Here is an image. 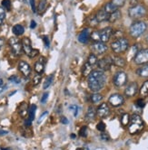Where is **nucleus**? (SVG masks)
Returning a JSON list of instances; mask_svg holds the SVG:
<instances>
[{
    "instance_id": "obj_21",
    "label": "nucleus",
    "mask_w": 148,
    "mask_h": 150,
    "mask_svg": "<svg viewBox=\"0 0 148 150\" xmlns=\"http://www.w3.org/2000/svg\"><path fill=\"white\" fill-rule=\"evenodd\" d=\"M96 110L94 107L90 106L87 109V112L85 115V119L87 121H92L96 119Z\"/></svg>"
},
{
    "instance_id": "obj_55",
    "label": "nucleus",
    "mask_w": 148,
    "mask_h": 150,
    "mask_svg": "<svg viewBox=\"0 0 148 150\" xmlns=\"http://www.w3.org/2000/svg\"><path fill=\"white\" fill-rule=\"evenodd\" d=\"M5 44V39L4 38H0V50H1Z\"/></svg>"
},
{
    "instance_id": "obj_61",
    "label": "nucleus",
    "mask_w": 148,
    "mask_h": 150,
    "mask_svg": "<svg viewBox=\"0 0 148 150\" xmlns=\"http://www.w3.org/2000/svg\"><path fill=\"white\" fill-rule=\"evenodd\" d=\"M1 150H9V149H5V148H2L1 147Z\"/></svg>"
},
{
    "instance_id": "obj_6",
    "label": "nucleus",
    "mask_w": 148,
    "mask_h": 150,
    "mask_svg": "<svg viewBox=\"0 0 148 150\" xmlns=\"http://www.w3.org/2000/svg\"><path fill=\"white\" fill-rule=\"evenodd\" d=\"M128 15L131 18L133 19H138L145 16L146 15V9L144 5H135L134 7H130L128 10Z\"/></svg>"
},
{
    "instance_id": "obj_60",
    "label": "nucleus",
    "mask_w": 148,
    "mask_h": 150,
    "mask_svg": "<svg viewBox=\"0 0 148 150\" xmlns=\"http://www.w3.org/2000/svg\"><path fill=\"white\" fill-rule=\"evenodd\" d=\"M76 150H84V149H83V148H80V147H79V148H77Z\"/></svg>"
},
{
    "instance_id": "obj_48",
    "label": "nucleus",
    "mask_w": 148,
    "mask_h": 150,
    "mask_svg": "<svg viewBox=\"0 0 148 150\" xmlns=\"http://www.w3.org/2000/svg\"><path fill=\"white\" fill-rule=\"evenodd\" d=\"M48 96H49V93H48V92H45V93H44L43 96H42V98H41V103H46Z\"/></svg>"
},
{
    "instance_id": "obj_17",
    "label": "nucleus",
    "mask_w": 148,
    "mask_h": 150,
    "mask_svg": "<svg viewBox=\"0 0 148 150\" xmlns=\"http://www.w3.org/2000/svg\"><path fill=\"white\" fill-rule=\"evenodd\" d=\"M90 36H91V32H90V29L88 28H85V30L82 31L80 34L78 35V41L82 43H86L87 42L89 41L90 39Z\"/></svg>"
},
{
    "instance_id": "obj_5",
    "label": "nucleus",
    "mask_w": 148,
    "mask_h": 150,
    "mask_svg": "<svg viewBox=\"0 0 148 150\" xmlns=\"http://www.w3.org/2000/svg\"><path fill=\"white\" fill-rule=\"evenodd\" d=\"M128 47H129V43L127 41V39H125L124 37L118 38L117 40H116L111 43V48L114 53H124L128 49Z\"/></svg>"
},
{
    "instance_id": "obj_50",
    "label": "nucleus",
    "mask_w": 148,
    "mask_h": 150,
    "mask_svg": "<svg viewBox=\"0 0 148 150\" xmlns=\"http://www.w3.org/2000/svg\"><path fill=\"white\" fill-rule=\"evenodd\" d=\"M89 24L91 25H96V24H98L95 16H94V17H90L89 18Z\"/></svg>"
},
{
    "instance_id": "obj_41",
    "label": "nucleus",
    "mask_w": 148,
    "mask_h": 150,
    "mask_svg": "<svg viewBox=\"0 0 148 150\" xmlns=\"http://www.w3.org/2000/svg\"><path fill=\"white\" fill-rule=\"evenodd\" d=\"M5 17V11L3 7H0V25L3 24Z\"/></svg>"
},
{
    "instance_id": "obj_46",
    "label": "nucleus",
    "mask_w": 148,
    "mask_h": 150,
    "mask_svg": "<svg viewBox=\"0 0 148 150\" xmlns=\"http://www.w3.org/2000/svg\"><path fill=\"white\" fill-rule=\"evenodd\" d=\"M29 3H30V5H31V8H32L33 13H36V7L35 0H29Z\"/></svg>"
},
{
    "instance_id": "obj_59",
    "label": "nucleus",
    "mask_w": 148,
    "mask_h": 150,
    "mask_svg": "<svg viewBox=\"0 0 148 150\" xmlns=\"http://www.w3.org/2000/svg\"><path fill=\"white\" fill-rule=\"evenodd\" d=\"M71 137H73V138H75V135H74V134H73V135H71Z\"/></svg>"
},
{
    "instance_id": "obj_1",
    "label": "nucleus",
    "mask_w": 148,
    "mask_h": 150,
    "mask_svg": "<svg viewBox=\"0 0 148 150\" xmlns=\"http://www.w3.org/2000/svg\"><path fill=\"white\" fill-rule=\"evenodd\" d=\"M88 87L94 92H98L105 87L106 82V76L103 71L96 70L92 71V73L88 75Z\"/></svg>"
},
{
    "instance_id": "obj_31",
    "label": "nucleus",
    "mask_w": 148,
    "mask_h": 150,
    "mask_svg": "<svg viewBox=\"0 0 148 150\" xmlns=\"http://www.w3.org/2000/svg\"><path fill=\"white\" fill-rule=\"evenodd\" d=\"M140 94L143 97H146L148 96V81H145L144 84L142 85L141 90H140Z\"/></svg>"
},
{
    "instance_id": "obj_39",
    "label": "nucleus",
    "mask_w": 148,
    "mask_h": 150,
    "mask_svg": "<svg viewBox=\"0 0 148 150\" xmlns=\"http://www.w3.org/2000/svg\"><path fill=\"white\" fill-rule=\"evenodd\" d=\"M2 7L4 9L10 10V8H11V2H10V0H3V1H2Z\"/></svg>"
},
{
    "instance_id": "obj_52",
    "label": "nucleus",
    "mask_w": 148,
    "mask_h": 150,
    "mask_svg": "<svg viewBox=\"0 0 148 150\" xmlns=\"http://www.w3.org/2000/svg\"><path fill=\"white\" fill-rule=\"evenodd\" d=\"M31 123H32V121H31L29 119H26L25 120V126H26V127H29L31 126Z\"/></svg>"
},
{
    "instance_id": "obj_8",
    "label": "nucleus",
    "mask_w": 148,
    "mask_h": 150,
    "mask_svg": "<svg viewBox=\"0 0 148 150\" xmlns=\"http://www.w3.org/2000/svg\"><path fill=\"white\" fill-rule=\"evenodd\" d=\"M134 61L136 64H145L148 63V49H142L136 53Z\"/></svg>"
},
{
    "instance_id": "obj_2",
    "label": "nucleus",
    "mask_w": 148,
    "mask_h": 150,
    "mask_svg": "<svg viewBox=\"0 0 148 150\" xmlns=\"http://www.w3.org/2000/svg\"><path fill=\"white\" fill-rule=\"evenodd\" d=\"M113 28L112 27H106L100 31H95L91 34V38L95 42H102V43H106L109 41V39L112 37L113 35Z\"/></svg>"
},
{
    "instance_id": "obj_28",
    "label": "nucleus",
    "mask_w": 148,
    "mask_h": 150,
    "mask_svg": "<svg viewBox=\"0 0 148 150\" xmlns=\"http://www.w3.org/2000/svg\"><path fill=\"white\" fill-rule=\"evenodd\" d=\"M138 44H134L132 46V48L130 49V52L128 53V60H131V59H134L135 57L136 53H138Z\"/></svg>"
},
{
    "instance_id": "obj_36",
    "label": "nucleus",
    "mask_w": 148,
    "mask_h": 150,
    "mask_svg": "<svg viewBox=\"0 0 148 150\" xmlns=\"http://www.w3.org/2000/svg\"><path fill=\"white\" fill-rule=\"evenodd\" d=\"M8 81H11V82H13V83H15V84H19V83L21 82L20 78H19L17 75H12V76H10V77L8 78Z\"/></svg>"
},
{
    "instance_id": "obj_34",
    "label": "nucleus",
    "mask_w": 148,
    "mask_h": 150,
    "mask_svg": "<svg viewBox=\"0 0 148 150\" xmlns=\"http://www.w3.org/2000/svg\"><path fill=\"white\" fill-rule=\"evenodd\" d=\"M102 99H103V96L101 94L95 93L91 96V101L93 103H98V102H100Z\"/></svg>"
},
{
    "instance_id": "obj_14",
    "label": "nucleus",
    "mask_w": 148,
    "mask_h": 150,
    "mask_svg": "<svg viewBox=\"0 0 148 150\" xmlns=\"http://www.w3.org/2000/svg\"><path fill=\"white\" fill-rule=\"evenodd\" d=\"M138 91V85L136 82H131L130 84L126 87L124 91V94L126 97H133L135 96Z\"/></svg>"
},
{
    "instance_id": "obj_27",
    "label": "nucleus",
    "mask_w": 148,
    "mask_h": 150,
    "mask_svg": "<svg viewBox=\"0 0 148 150\" xmlns=\"http://www.w3.org/2000/svg\"><path fill=\"white\" fill-rule=\"evenodd\" d=\"M118 8L116 7H114V5L111 3V2H109V3H107V4H106V5L104 7V10L106 11V12L107 13V14H112V13H114V11H116Z\"/></svg>"
},
{
    "instance_id": "obj_54",
    "label": "nucleus",
    "mask_w": 148,
    "mask_h": 150,
    "mask_svg": "<svg viewBox=\"0 0 148 150\" xmlns=\"http://www.w3.org/2000/svg\"><path fill=\"white\" fill-rule=\"evenodd\" d=\"M61 122L63 124H68V120H67V118H65V117H62V118H61Z\"/></svg>"
},
{
    "instance_id": "obj_51",
    "label": "nucleus",
    "mask_w": 148,
    "mask_h": 150,
    "mask_svg": "<svg viewBox=\"0 0 148 150\" xmlns=\"http://www.w3.org/2000/svg\"><path fill=\"white\" fill-rule=\"evenodd\" d=\"M47 113H48L47 111H45V112H44V113H43V114H42V115L40 116V118H39V119H38V121H37V123H38V124H40V123H41V122H42V120L44 119V118H45V117H46V116L47 115Z\"/></svg>"
},
{
    "instance_id": "obj_30",
    "label": "nucleus",
    "mask_w": 148,
    "mask_h": 150,
    "mask_svg": "<svg viewBox=\"0 0 148 150\" xmlns=\"http://www.w3.org/2000/svg\"><path fill=\"white\" fill-rule=\"evenodd\" d=\"M54 81V75L51 74V75H49L48 77H46V79L45 81V82H44V85H43V88H44V90H46L47 88H49L51 86L52 84V82Z\"/></svg>"
},
{
    "instance_id": "obj_24",
    "label": "nucleus",
    "mask_w": 148,
    "mask_h": 150,
    "mask_svg": "<svg viewBox=\"0 0 148 150\" xmlns=\"http://www.w3.org/2000/svg\"><path fill=\"white\" fill-rule=\"evenodd\" d=\"M136 73L142 78H147L148 77V64H145L144 66H142L141 68L137 69Z\"/></svg>"
},
{
    "instance_id": "obj_53",
    "label": "nucleus",
    "mask_w": 148,
    "mask_h": 150,
    "mask_svg": "<svg viewBox=\"0 0 148 150\" xmlns=\"http://www.w3.org/2000/svg\"><path fill=\"white\" fill-rule=\"evenodd\" d=\"M36 21L32 20V21H31V24H30V28H31V29H34V28H36Z\"/></svg>"
},
{
    "instance_id": "obj_7",
    "label": "nucleus",
    "mask_w": 148,
    "mask_h": 150,
    "mask_svg": "<svg viewBox=\"0 0 148 150\" xmlns=\"http://www.w3.org/2000/svg\"><path fill=\"white\" fill-rule=\"evenodd\" d=\"M8 43L10 48L15 55H20L22 53V51H23V49H22V43L18 38L11 37Z\"/></svg>"
},
{
    "instance_id": "obj_13",
    "label": "nucleus",
    "mask_w": 148,
    "mask_h": 150,
    "mask_svg": "<svg viewBox=\"0 0 148 150\" xmlns=\"http://www.w3.org/2000/svg\"><path fill=\"white\" fill-rule=\"evenodd\" d=\"M18 70L25 77H28L31 74V67L30 65L25 61H20L18 63Z\"/></svg>"
},
{
    "instance_id": "obj_49",
    "label": "nucleus",
    "mask_w": 148,
    "mask_h": 150,
    "mask_svg": "<svg viewBox=\"0 0 148 150\" xmlns=\"http://www.w3.org/2000/svg\"><path fill=\"white\" fill-rule=\"evenodd\" d=\"M145 101H143V99H139L137 101H136V105H137V106L139 107V108H144L145 107Z\"/></svg>"
},
{
    "instance_id": "obj_23",
    "label": "nucleus",
    "mask_w": 148,
    "mask_h": 150,
    "mask_svg": "<svg viewBox=\"0 0 148 150\" xmlns=\"http://www.w3.org/2000/svg\"><path fill=\"white\" fill-rule=\"evenodd\" d=\"M12 32H13V34L15 35L20 36V35H22L25 33V28H24V26L22 25H15L13 26Z\"/></svg>"
},
{
    "instance_id": "obj_29",
    "label": "nucleus",
    "mask_w": 148,
    "mask_h": 150,
    "mask_svg": "<svg viewBox=\"0 0 148 150\" xmlns=\"http://www.w3.org/2000/svg\"><path fill=\"white\" fill-rule=\"evenodd\" d=\"M46 7H47V1L46 0H40L39 5H38V7H37L38 13L43 14L46 11Z\"/></svg>"
},
{
    "instance_id": "obj_45",
    "label": "nucleus",
    "mask_w": 148,
    "mask_h": 150,
    "mask_svg": "<svg viewBox=\"0 0 148 150\" xmlns=\"http://www.w3.org/2000/svg\"><path fill=\"white\" fill-rule=\"evenodd\" d=\"M43 42L45 43V46L46 48H49V46H50V42H49V37L47 35L43 36Z\"/></svg>"
},
{
    "instance_id": "obj_40",
    "label": "nucleus",
    "mask_w": 148,
    "mask_h": 150,
    "mask_svg": "<svg viewBox=\"0 0 148 150\" xmlns=\"http://www.w3.org/2000/svg\"><path fill=\"white\" fill-rule=\"evenodd\" d=\"M79 136L83 137L87 136V127L86 126H84L81 127V129L79 130Z\"/></svg>"
},
{
    "instance_id": "obj_38",
    "label": "nucleus",
    "mask_w": 148,
    "mask_h": 150,
    "mask_svg": "<svg viewBox=\"0 0 148 150\" xmlns=\"http://www.w3.org/2000/svg\"><path fill=\"white\" fill-rule=\"evenodd\" d=\"M111 3L114 5V7H116L117 8L123 7L124 5V0H112Z\"/></svg>"
},
{
    "instance_id": "obj_19",
    "label": "nucleus",
    "mask_w": 148,
    "mask_h": 150,
    "mask_svg": "<svg viewBox=\"0 0 148 150\" xmlns=\"http://www.w3.org/2000/svg\"><path fill=\"white\" fill-rule=\"evenodd\" d=\"M95 17L97 21V23H101V22H105V21H108V17H109V14H107L105 10L100 9L98 12L96 13V15H95Z\"/></svg>"
},
{
    "instance_id": "obj_15",
    "label": "nucleus",
    "mask_w": 148,
    "mask_h": 150,
    "mask_svg": "<svg viewBox=\"0 0 148 150\" xmlns=\"http://www.w3.org/2000/svg\"><path fill=\"white\" fill-rule=\"evenodd\" d=\"M96 114L100 118H106L109 114H110V109H109L108 105L106 103H102L96 110Z\"/></svg>"
},
{
    "instance_id": "obj_12",
    "label": "nucleus",
    "mask_w": 148,
    "mask_h": 150,
    "mask_svg": "<svg viewBox=\"0 0 148 150\" xmlns=\"http://www.w3.org/2000/svg\"><path fill=\"white\" fill-rule=\"evenodd\" d=\"M108 101L113 107H119L124 104V97L122 95H120V94H118V93H114L110 96Z\"/></svg>"
},
{
    "instance_id": "obj_11",
    "label": "nucleus",
    "mask_w": 148,
    "mask_h": 150,
    "mask_svg": "<svg viewBox=\"0 0 148 150\" xmlns=\"http://www.w3.org/2000/svg\"><path fill=\"white\" fill-rule=\"evenodd\" d=\"M97 65H98V68H100V70L103 71H109L111 69V66L113 65V62H112L111 57L107 56V57H105V58L99 60L97 62Z\"/></svg>"
},
{
    "instance_id": "obj_47",
    "label": "nucleus",
    "mask_w": 148,
    "mask_h": 150,
    "mask_svg": "<svg viewBox=\"0 0 148 150\" xmlns=\"http://www.w3.org/2000/svg\"><path fill=\"white\" fill-rule=\"evenodd\" d=\"M38 53H39V51H38V50H36V49H33V50H32V52H31V53L29 54V57H30V58H35Z\"/></svg>"
},
{
    "instance_id": "obj_25",
    "label": "nucleus",
    "mask_w": 148,
    "mask_h": 150,
    "mask_svg": "<svg viewBox=\"0 0 148 150\" xmlns=\"http://www.w3.org/2000/svg\"><path fill=\"white\" fill-rule=\"evenodd\" d=\"M121 17V12L117 9L116 11H114V13L109 15V17H108V21L110 22V23H114V22H116L117 20L120 19Z\"/></svg>"
},
{
    "instance_id": "obj_9",
    "label": "nucleus",
    "mask_w": 148,
    "mask_h": 150,
    "mask_svg": "<svg viewBox=\"0 0 148 150\" xmlns=\"http://www.w3.org/2000/svg\"><path fill=\"white\" fill-rule=\"evenodd\" d=\"M114 84L117 87L124 86L127 81V75L124 71H117L114 76Z\"/></svg>"
},
{
    "instance_id": "obj_37",
    "label": "nucleus",
    "mask_w": 148,
    "mask_h": 150,
    "mask_svg": "<svg viewBox=\"0 0 148 150\" xmlns=\"http://www.w3.org/2000/svg\"><path fill=\"white\" fill-rule=\"evenodd\" d=\"M41 80H42V75L41 74L36 75L34 78H33V85H34V86L38 85L41 82Z\"/></svg>"
},
{
    "instance_id": "obj_3",
    "label": "nucleus",
    "mask_w": 148,
    "mask_h": 150,
    "mask_svg": "<svg viewBox=\"0 0 148 150\" xmlns=\"http://www.w3.org/2000/svg\"><path fill=\"white\" fill-rule=\"evenodd\" d=\"M129 133L132 135L137 134L144 127V121L139 115L134 114L130 119V122L128 124Z\"/></svg>"
},
{
    "instance_id": "obj_16",
    "label": "nucleus",
    "mask_w": 148,
    "mask_h": 150,
    "mask_svg": "<svg viewBox=\"0 0 148 150\" xmlns=\"http://www.w3.org/2000/svg\"><path fill=\"white\" fill-rule=\"evenodd\" d=\"M21 43H22V49H23L24 53L29 56V54L31 53L32 50H33L30 39L28 37H24L23 39H22Z\"/></svg>"
},
{
    "instance_id": "obj_4",
    "label": "nucleus",
    "mask_w": 148,
    "mask_h": 150,
    "mask_svg": "<svg viewBox=\"0 0 148 150\" xmlns=\"http://www.w3.org/2000/svg\"><path fill=\"white\" fill-rule=\"evenodd\" d=\"M147 29V25L143 21H135L131 25L129 33L132 37L137 38L141 36Z\"/></svg>"
},
{
    "instance_id": "obj_32",
    "label": "nucleus",
    "mask_w": 148,
    "mask_h": 150,
    "mask_svg": "<svg viewBox=\"0 0 148 150\" xmlns=\"http://www.w3.org/2000/svg\"><path fill=\"white\" fill-rule=\"evenodd\" d=\"M36 105H31V107L29 108V110H28V114H29V117H28V119L33 121L35 119V115H36Z\"/></svg>"
},
{
    "instance_id": "obj_22",
    "label": "nucleus",
    "mask_w": 148,
    "mask_h": 150,
    "mask_svg": "<svg viewBox=\"0 0 148 150\" xmlns=\"http://www.w3.org/2000/svg\"><path fill=\"white\" fill-rule=\"evenodd\" d=\"M28 106H27V104L26 102H22L19 107H18V113L19 115L22 117V118H25V117L26 116V114L28 113Z\"/></svg>"
},
{
    "instance_id": "obj_43",
    "label": "nucleus",
    "mask_w": 148,
    "mask_h": 150,
    "mask_svg": "<svg viewBox=\"0 0 148 150\" xmlns=\"http://www.w3.org/2000/svg\"><path fill=\"white\" fill-rule=\"evenodd\" d=\"M96 129L101 132H104L106 129V124L104 123V122H99V123H98L97 126H96Z\"/></svg>"
},
{
    "instance_id": "obj_44",
    "label": "nucleus",
    "mask_w": 148,
    "mask_h": 150,
    "mask_svg": "<svg viewBox=\"0 0 148 150\" xmlns=\"http://www.w3.org/2000/svg\"><path fill=\"white\" fill-rule=\"evenodd\" d=\"M100 137H101V139L104 140V141H109L110 140V137H109V135L107 134V133H105V132L101 133Z\"/></svg>"
},
{
    "instance_id": "obj_18",
    "label": "nucleus",
    "mask_w": 148,
    "mask_h": 150,
    "mask_svg": "<svg viewBox=\"0 0 148 150\" xmlns=\"http://www.w3.org/2000/svg\"><path fill=\"white\" fill-rule=\"evenodd\" d=\"M46 58L40 57V59L35 63V71L37 73V74H42L45 71V64H46Z\"/></svg>"
},
{
    "instance_id": "obj_33",
    "label": "nucleus",
    "mask_w": 148,
    "mask_h": 150,
    "mask_svg": "<svg viewBox=\"0 0 148 150\" xmlns=\"http://www.w3.org/2000/svg\"><path fill=\"white\" fill-rule=\"evenodd\" d=\"M97 62H98V60H97L96 55V54H94V53H91V54L89 55L88 59H87V63H88L90 65L94 66L95 64H96V63H97Z\"/></svg>"
},
{
    "instance_id": "obj_56",
    "label": "nucleus",
    "mask_w": 148,
    "mask_h": 150,
    "mask_svg": "<svg viewBox=\"0 0 148 150\" xmlns=\"http://www.w3.org/2000/svg\"><path fill=\"white\" fill-rule=\"evenodd\" d=\"M7 133L8 132L5 130H0V136H5V135H7Z\"/></svg>"
},
{
    "instance_id": "obj_35",
    "label": "nucleus",
    "mask_w": 148,
    "mask_h": 150,
    "mask_svg": "<svg viewBox=\"0 0 148 150\" xmlns=\"http://www.w3.org/2000/svg\"><path fill=\"white\" fill-rule=\"evenodd\" d=\"M130 122V116L127 113H124L121 118V123L123 126H127Z\"/></svg>"
},
{
    "instance_id": "obj_20",
    "label": "nucleus",
    "mask_w": 148,
    "mask_h": 150,
    "mask_svg": "<svg viewBox=\"0 0 148 150\" xmlns=\"http://www.w3.org/2000/svg\"><path fill=\"white\" fill-rule=\"evenodd\" d=\"M111 59H112L113 64L117 66V67H124L125 64H126L125 60L120 56H113L111 57Z\"/></svg>"
},
{
    "instance_id": "obj_10",
    "label": "nucleus",
    "mask_w": 148,
    "mask_h": 150,
    "mask_svg": "<svg viewBox=\"0 0 148 150\" xmlns=\"http://www.w3.org/2000/svg\"><path fill=\"white\" fill-rule=\"evenodd\" d=\"M92 49V52L94 54L96 55H99V54H103L105 53L107 51V45L105 43H102V42H95L94 43L92 44L91 46Z\"/></svg>"
},
{
    "instance_id": "obj_42",
    "label": "nucleus",
    "mask_w": 148,
    "mask_h": 150,
    "mask_svg": "<svg viewBox=\"0 0 148 150\" xmlns=\"http://www.w3.org/2000/svg\"><path fill=\"white\" fill-rule=\"evenodd\" d=\"M70 110H73V112H74V116L75 117H77L78 115V110H79V108L77 105H72V106H70L69 107Z\"/></svg>"
},
{
    "instance_id": "obj_26",
    "label": "nucleus",
    "mask_w": 148,
    "mask_h": 150,
    "mask_svg": "<svg viewBox=\"0 0 148 150\" xmlns=\"http://www.w3.org/2000/svg\"><path fill=\"white\" fill-rule=\"evenodd\" d=\"M93 66L90 65L88 63H85L84 65H83V68H82V73H83L84 76H88L91 73H92V71H93Z\"/></svg>"
},
{
    "instance_id": "obj_58",
    "label": "nucleus",
    "mask_w": 148,
    "mask_h": 150,
    "mask_svg": "<svg viewBox=\"0 0 148 150\" xmlns=\"http://www.w3.org/2000/svg\"><path fill=\"white\" fill-rule=\"evenodd\" d=\"M3 83H4L3 79H1V78H0V86H2V85H3Z\"/></svg>"
},
{
    "instance_id": "obj_57",
    "label": "nucleus",
    "mask_w": 148,
    "mask_h": 150,
    "mask_svg": "<svg viewBox=\"0 0 148 150\" xmlns=\"http://www.w3.org/2000/svg\"><path fill=\"white\" fill-rule=\"evenodd\" d=\"M5 89H7V85H5V86H0V93H1V92H3L5 90Z\"/></svg>"
}]
</instances>
